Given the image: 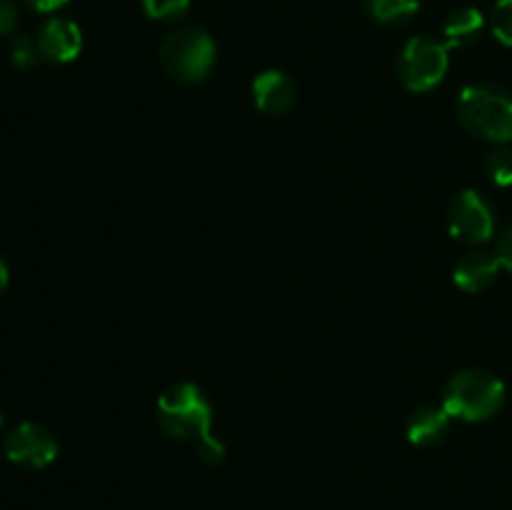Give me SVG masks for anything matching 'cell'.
Here are the masks:
<instances>
[{
  "label": "cell",
  "mask_w": 512,
  "mask_h": 510,
  "mask_svg": "<svg viewBox=\"0 0 512 510\" xmlns=\"http://www.w3.org/2000/svg\"><path fill=\"white\" fill-rule=\"evenodd\" d=\"M158 423L173 440L193 443L205 465L225 460V445L213 435V405L198 385H170L158 398Z\"/></svg>",
  "instance_id": "cell-1"
},
{
  "label": "cell",
  "mask_w": 512,
  "mask_h": 510,
  "mask_svg": "<svg viewBox=\"0 0 512 510\" xmlns=\"http://www.w3.org/2000/svg\"><path fill=\"white\" fill-rule=\"evenodd\" d=\"M458 120L478 138L490 143H510L512 95L498 85H468L458 98Z\"/></svg>",
  "instance_id": "cell-2"
},
{
  "label": "cell",
  "mask_w": 512,
  "mask_h": 510,
  "mask_svg": "<svg viewBox=\"0 0 512 510\" xmlns=\"http://www.w3.org/2000/svg\"><path fill=\"white\" fill-rule=\"evenodd\" d=\"M505 403V385L488 370H463L445 385L443 408L450 418L465 423H483L493 418Z\"/></svg>",
  "instance_id": "cell-3"
},
{
  "label": "cell",
  "mask_w": 512,
  "mask_h": 510,
  "mask_svg": "<svg viewBox=\"0 0 512 510\" xmlns=\"http://www.w3.org/2000/svg\"><path fill=\"white\" fill-rule=\"evenodd\" d=\"M215 55L218 50L213 38L203 28L193 25L173 30L160 45V63L165 73L180 83H200L208 78L215 65Z\"/></svg>",
  "instance_id": "cell-4"
},
{
  "label": "cell",
  "mask_w": 512,
  "mask_h": 510,
  "mask_svg": "<svg viewBox=\"0 0 512 510\" xmlns=\"http://www.w3.org/2000/svg\"><path fill=\"white\" fill-rule=\"evenodd\" d=\"M448 45L440 40L418 35L405 43L403 53L398 58V75L400 83L413 93H428L435 85L443 83L448 73Z\"/></svg>",
  "instance_id": "cell-5"
},
{
  "label": "cell",
  "mask_w": 512,
  "mask_h": 510,
  "mask_svg": "<svg viewBox=\"0 0 512 510\" xmlns=\"http://www.w3.org/2000/svg\"><path fill=\"white\" fill-rule=\"evenodd\" d=\"M448 228L465 245L488 243L495 233L493 205L478 190H463L448 208Z\"/></svg>",
  "instance_id": "cell-6"
},
{
  "label": "cell",
  "mask_w": 512,
  "mask_h": 510,
  "mask_svg": "<svg viewBox=\"0 0 512 510\" xmlns=\"http://www.w3.org/2000/svg\"><path fill=\"white\" fill-rule=\"evenodd\" d=\"M5 455L20 468L38 470L58 458V440L38 423H20L5 438Z\"/></svg>",
  "instance_id": "cell-7"
},
{
  "label": "cell",
  "mask_w": 512,
  "mask_h": 510,
  "mask_svg": "<svg viewBox=\"0 0 512 510\" xmlns=\"http://www.w3.org/2000/svg\"><path fill=\"white\" fill-rule=\"evenodd\" d=\"M40 53L50 63H70L83 50V33L68 18H50L38 33Z\"/></svg>",
  "instance_id": "cell-8"
},
{
  "label": "cell",
  "mask_w": 512,
  "mask_h": 510,
  "mask_svg": "<svg viewBox=\"0 0 512 510\" xmlns=\"http://www.w3.org/2000/svg\"><path fill=\"white\" fill-rule=\"evenodd\" d=\"M295 83L283 70H265L253 80L255 108L265 115H283L295 103Z\"/></svg>",
  "instance_id": "cell-9"
},
{
  "label": "cell",
  "mask_w": 512,
  "mask_h": 510,
  "mask_svg": "<svg viewBox=\"0 0 512 510\" xmlns=\"http://www.w3.org/2000/svg\"><path fill=\"white\" fill-rule=\"evenodd\" d=\"M500 260L498 255L483 253V250H475V253L463 255L458 260L453 270V280L460 290L465 293H480V290L490 288L495 283L500 273Z\"/></svg>",
  "instance_id": "cell-10"
},
{
  "label": "cell",
  "mask_w": 512,
  "mask_h": 510,
  "mask_svg": "<svg viewBox=\"0 0 512 510\" xmlns=\"http://www.w3.org/2000/svg\"><path fill=\"white\" fill-rule=\"evenodd\" d=\"M450 415L443 405H423V408L413 410L408 420V440L418 448H433L440 440L448 435L450 430Z\"/></svg>",
  "instance_id": "cell-11"
},
{
  "label": "cell",
  "mask_w": 512,
  "mask_h": 510,
  "mask_svg": "<svg viewBox=\"0 0 512 510\" xmlns=\"http://www.w3.org/2000/svg\"><path fill=\"white\" fill-rule=\"evenodd\" d=\"M485 28V18L478 8H458L448 15L443 25L445 45L448 48H468L480 38Z\"/></svg>",
  "instance_id": "cell-12"
},
{
  "label": "cell",
  "mask_w": 512,
  "mask_h": 510,
  "mask_svg": "<svg viewBox=\"0 0 512 510\" xmlns=\"http://www.w3.org/2000/svg\"><path fill=\"white\" fill-rule=\"evenodd\" d=\"M365 5L378 23H400L418 13L420 0H365Z\"/></svg>",
  "instance_id": "cell-13"
},
{
  "label": "cell",
  "mask_w": 512,
  "mask_h": 510,
  "mask_svg": "<svg viewBox=\"0 0 512 510\" xmlns=\"http://www.w3.org/2000/svg\"><path fill=\"white\" fill-rule=\"evenodd\" d=\"M43 60L40 53L38 38H30V35H15L13 43H10V63L18 70H30Z\"/></svg>",
  "instance_id": "cell-14"
},
{
  "label": "cell",
  "mask_w": 512,
  "mask_h": 510,
  "mask_svg": "<svg viewBox=\"0 0 512 510\" xmlns=\"http://www.w3.org/2000/svg\"><path fill=\"white\" fill-rule=\"evenodd\" d=\"M485 168H488L490 180H493L495 185L508 188V185H512V150L510 148L493 150V153L488 155Z\"/></svg>",
  "instance_id": "cell-15"
},
{
  "label": "cell",
  "mask_w": 512,
  "mask_h": 510,
  "mask_svg": "<svg viewBox=\"0 0 512 510\" xmlns=\"http://www.w3.org/2000/svg\"><path fill=\"white\" fill-rule=\"evenodd\" d=\"M150 20H178L190 10V0H143Z\"/></svg>",
  "instance_id": "cell-16"
},
{
  "label": "cell",
  "mask_w": 512,
  "mask_h": 510,
  "mask_svg": "<svg viewBox=\"0 0 512 510\" xmlns=\"http://www.w3.org/2000/svg\"><path fill=\"white\" fill-rule=\"evenodd\" d=\"M490 28H493V35L503 45L512 48V0H498L493 8V15H490Z\"/></svg>",
  "instance_id": "cell-17"
},
{
  "label": "cell",
  "mask_w": 512,
  "mask_h": 510,
  "mask_svg": "<svg viewBox=\"0 0 512 510\" xmlns=\"http://www.w3.org/2000/svg\"><path fill=\"white\" fill-rule=\"evenodd\" d=\"M18 25V5L13 0H0V38L10 35Z\"/></svg>",
  "instance_id": "cell-18"
},
{
  "label": "cell",
  "mask_w": 512,
  "mask_h": 510,
  "mask_svg": "<svg viewBox=\"0 0 512 510\" xmlns=\"http://www.w3.org/2000/svg\"><path fill=\"white\" fill-rule=\"evenodd\" d=\"M495 255H498L500 265H503L505 270H510V273H512V223L503 230V233H500L498 250H495Z\"/></svg>",
  "instance_id": "cell-19"
},
{
  "label": "cell",
  "mask_w": 512,
  "mask_h": 510,
  "mask_svg": "<svg viewBox=\"0 0 512 510\" xmlns=\"http://www.w3.org/2000/svg\"><path fill=\"white\" fill-rule=\"evenodd\" d=\"M23 3L28 5V8L38 10V13H53V10L63 8L68 0H23Z\"/></svg>",
  "instance_id": "cell-20"
},
{
  "label": "cell",
  "mask_w": 512,
  "mask_h": 510,
  "mask_svg": "<svg viewBox=\"0 0 512 510\" xmlns=\"http://www.w3.org/2000/svg\"><path fill=\"white\" fill-rule=\"evenodd\" d=\"M8 280H10V270L8 265H5V260L0 258V295H3V290L8 288Z\"/></svg>",
  "instance_id": "cell-21"
},
{
  "label": "cell",
  "mask_w": 512,
  "mask_h": 510,
  "mask_svg": "<svg viewBox=\"0 0 512 510\" xmlns=\"http://www.w3.org/2000/svg\"><path fill=\"white\" fill-rule=\"evenodd\" d=\"M0 430H3V415H0Z\"/></svg>",
  "instance_id": "cell-22"
}]
</instances>
